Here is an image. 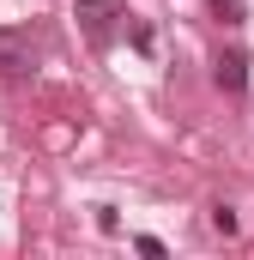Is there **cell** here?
<instances>
[{
  "label": "cell",
  "instance_id": "1",
  "mask_svg": "<svg viewBox=\"0 0 254 260\" xmlns=\"http://www.w3.org/2000/svg\"><path fill=\"white\" fill-rule=\"evenodd\" d=\"M73 18H79V30H85L91 49H109L115 30H121V18H127V6H121V0H79Z\"/></svg>",
  "mask_w": 254,
  "mask_h": 260
},
{
  "label": "cell",
  "instance_id": "2",
  "mask_svg": "<svg viewBox=\"0 0 254 260\" xmlns=\"http://www.w3.org/2000/svg\"><path fill=\"white\" fill-rule=\"evenodd\" d=\"M30 73H37V37L0 30V79H30Z\"/></svg>",
  "mask_w": 254,
  "mask_h": 260
},
{
  "label": "cell",
  "instance_id": "3",
  "mask_svg": "<svg viewBox=\"0 0 254 260\" xmlns=\"http://www.w3.org/2000/svg\"><path fill=\"white\" fill-rule=\"evenodd\" d=\"M212 79H218L230 97H242V91H248V55H242V49H224L218 67H212Z\"/></svg>",
  "mask_w": 254,
  "mask_h": 260
},
{
  "label": "cell",
  "instance_id": "4",
  "mask_svg": "<svg viewBox=\"0 0 254 260\" xmlns=\"http://www.w3.org/2000/svg\"><path fill=\"white\" fill-rule=\"evenodd\" d=\"M212 18H218V24H242L248 12H242V0H212Z\"/></svg>",
  "mask_w": 254,
  "mask_h": 260
},
{
  "label": "cell",
  "instance_id": "5",
  "mask_svg": "<svg viewBox=\"0 0 254 260\" xmlns=\"http://www.w3.org/2000/svg\"><path fill=\"white\" fill-rule=\"evenodd\" d=\"M212 230H218V236H236V212H230V206H212Z\"/></svg>",
  "mask_w": 254,
  "mask_h": 260
}]
</instances>
